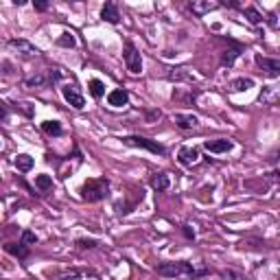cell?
I'll use <instances>...</instances> for the list:
<instances>
[{
  "instance_id": "obj_9",
  "label": "cell",
  "mask_w": 280,
  "mask_h": 280,
  "mask_svg": "<svg viewBox=\"0 0 280 280\" xmlns=\"http://www.w3.org/2000/svg\"><path fill=\"white\" fill-rule=\"evenodd\" d=\"M101 20L109 22V24H119V22H121L119 5H116V3H105V5H103L101 7Z\"/></svg>"
},
{
  "instance_id": "obj_19",
  "label": "cell",
  "mask_w": 280,
  "mask_h": 280,
  "mask_svg": "<svg viewBox=\"0 0 280 280\" xmlns=\"http://www.w3.org/2000/svg\"><path fill=\"white\" fill-rule=\"evenodd\" d=\"M42 131L48 136H62L64 134V127L60 121H44L42 123Z\"/></svg>"
},
{
  "instance_id": "obj_13",
  "label": "cell",
  "mask_w": 280,
  "mask_h": 280,
  "mask_svg": "<svg viewBox=\"0 0 280 280\" xmlns=\"http://www.w3.org/2000/svg\"><path fill=\"white\" fill-rule=\"evenodd\" d=\"M204 149L210 153H228L232 149V140H226V138L208 140V143H204Z\"/></svg>"
},
{
  "instance_id": "obj_25",
  "label": "cell",
  "mask_w": 280,
  "mask_h": 280,
  "mask_svg": "<svg viewBox=\"0 0 280 280\" xmlns=\"http://www.w3.org/2000/svg\"><path fill=\"white\" fill-rule=\"evenodd\" d=\"M57 44H60V46H64V48H75L77 40H75V35H72L70 31H64L60 38H57Z\"/></svg>"
},
{
  "instance_id": "obj_34",
  "label": "cell",
  "mask_w": 280,
  "mask_h": 280,
  "mask_svg": "<svg viewBox=\"0 0 280 280\" xmlns=\"http://www.w3.org/2000/svg\"><path fill=\"white\" fill-rule=\"evenodd\" d=\"M33 7H35V11H46L48 9V3H46V0H35Z\"/></svg>"
},
{
  "instance_id": "obj_10",
  "label": "cell",
  "mask_w": 280,
  "mask_h": 280,
  "mask_svg": "<svg viewBox=\"0 0 280 280\" xmlns=\"http://www.w3.org/2000/svg\"><path fill=\"white\" fill-rule=\"evenodd\" d=\"M190 7V11L195 13V16H206V13H210V11H215V9H219V3H210V0H193V3L188 5Z\"/></svg>"
},
{
  "instance_id": "obj_15",
  "label": "cell",
  "mask_w": 280,
  "mask_h": 280,
  "mask_svg": "<svg viewBox=\"0 0 280 280\" xmlns=\"http://www.w3.org/2000/svg\"><path fill=\"white\" fill-rule=\"evenodd\" d=\"M5 252L16 259H29V245L24 243H5Z\"/></svg>"
},
{
  "instance_id": "obj_1",
  "label": "cell",
  "mask_w": 280,
  "mask_h": 280,
  "mask_svg": "<svg viewBox=\"0 0 280 280\" xmlns=\"http://www.w3.org/2000/svg\"><path fill=\"white\" fill-rule=\"evenodd\" d=\"M156 271L160 276H166V278H182V280H193V278H200L206 276L208 269H195L190 263L186 261H178V263H162L156 267Z\"/></svg>"
},
{
  "instance_id": "obj_7",
  "label": "cell",
  "mask_w": 280,
  "mask_h": 280,
  "mask_svg": "<svg viewBox=\"0 0 280 280\" xmlns=\"http://www.w3.org/2000/svg\"><path fill=\"white\" fill-rule=\"evenodd\" d=\"M9 48H13V50H18L20 55H24V57H38L42 50L35 46V44H31L29 40H22V38H13V40H9Z\"/></svg>"
},
{
  "instance_id": "obj_3",
  "label": "cell",
  "mask_w": 280,
  "mask_h": 280,
  "mask_svg": "<svg viewBox=\"0 0 280 280\" xmlns=\"http://www.w3.org/2000/svg\"><path fill=\"white\" fill-rule=\"evenodd\" d=\"M123 60H125V66H127V70L131 72V75H140V72H143V57H140L138 48H136L129 40L125 42Z\"/></svg>"
},
{
  "instance_id": "obj_2",
  "label": "cell",
  "mask_w": 280,
  "mask_h": 280,
  "mask_svg": "<svg viewBox=\"0 0 280 280\" xmlns=\"http://www.w3.org/2000/svg\"><path fill=\"white\" fill-rule=\"evenodd\" d=\"M109 195V180L105 178H90L83 182V186H81V200L83 202H101L105 200Z\"/></svg>"
},
{
  "instance_id": "obj_18",
  "label": "cell",
  "mask_w": 280,
  "mask_h": 280,
  "mask_svg": "<svg viewBox=\"0 0 280 280\" xmlns=\"http://www.w3.org/2000/svg\"><path fill=\"white\" fill-rule=\"evenodd\" d=\"M249 88H254V81L249 77H239V79L230 81V90L232 92H243V90H249Z\"/></svg>"
},
{
  "instance_id": "obj_16",
  "label": "cell",
  "mask_w": 280,
  "mask_h": 280,
  "mask_svg": "<svg viewBox=\"0 0 280 280\" xmlns=\"http://www.w3.org/2000/svg\"><path fill=\"white\" fill-rule=\"evenodd\" d=\"M151 188L153 190H158V193H162V190H166L169 186H171V180H169V175L166 173H156V175H151Z\"/></svg>"
},
{
  "instance_id": "obj_33",
  "label": "cell",
  "mask_w": 280,
  "mask_h": 280,
  "mask_svg": "<svg viewBox=\"0 0 280 280\" xmlns=\"http://www.w3.org/2000/svg\"><path fill=\"white\" fill-rule=\"evenodd\" d=\"M60 79H62V70H57V68L50 70V75H48V81H50V83H57Z\"/></svg>"
},
{
  "instance_id": "obj_17",
  "label": "cell",
  "mask_w": 280,
  "mask_h": 280,
  "mask_svg": "<svg viewBox=\"0 0 280 280\" xmlns=\"http://www.w3.org/2000/svg\"><path fill=\"white\" fill-rule=\"evenodd\" d=\"M13 164H16L18 171L26 173V171H31L33 169V158L29 156V153H20V156H16V160H13Z\"/></svg>"
},
{
  "instance_id": "obj_29",
  "label": "cell",
  "mask_w": 280,
  "mask_h": 280,
  "mask_svg": "<svg viewBox=\"0 0 280 280\" xmlns=\"http://www.w3.org/2000/svg\"><path fill=\"white\" fill-rule=\"evenodd\" d=\"M20 243H24V245H35V243H38V237H35V232H31V230H24Z\"/></svg>"
},
{
  "instance_id": "obj_4",
  "label": "cell",
  "mask_w": 280,
  "mask_h": 280,
  "mask_svg": "<svg viewBox=\"0 0 280 280\" xmlns=\"http://www.w3.org/2000/svg\"><path fill=\"white\" fill-rule=\"evenodd\" d=\"M123 143L129 147H138V149H147V151L156 153V156H164L166 153V149L160 143H156V140H151V138H145V136H125Z\"/></svg>"
},
{
  "instance_id": "obj_5",
  "label": "cell",
  "mask_w": 280,
  "mask_h": 280,
  "mask_svg": "<svg viewBox=\"0 0 280 280\" xmlns=\"http://www.w3.org/2000/svg\"><path fill=\"white\" fill-rule=\"evenodd\" d=\"M62 94H64V99L68 105H72L75 109H83L86 107V99H83V94L79 92V88L75 83H66L62 88Z\"/></svg>"
},
{
  "instance_id": "obj_20",
  "label": "cell",
  "mask_w": 280,
  "mask_h": 280,
  "mask_svg": "<svg viewBox=\"0 0 280 280\" xmlns=\"http://www.w3.org/2000/svg\"><path fill=\"white\" fill-rule=\"evenodd\" d=\"M88 90H90L94 99H101L103 94H105V83H103L101 79H90L88 81Z\"/></svg>"
},
{
  "instance_id": "obj_35",
  "label": "cell",
  "mask_w": 280,
  "mask_h": 280,
  "mask_svg": "<svg viewBox=\"0 0 280 280\" xmlns=\"http://www.w3.org/2000/svg\"><path fill=\"white\" fill-rule=\"evenodd\" d=\"M7 114H9V109H7V105L0 101V119H7Z\"/></svg>"
},
{
  "instance_id": "obj_6",
  "label": "cell",
  "mask_w": 280,
  "mask_h": 280,
  "mask_svg": "<svg viewBox=\"0 0 280 280\" xmlns=\"http://www.w3.org/2000/svg\"><path fill=\"white\" fill-rule=\"evenodd\" d=\"M256 66L265 72L267 77L276 79L280 75V60H276V57H263V55H256Z\"/></svg>"
},
{
  "instance_id": "obj_23",
  "label": "cell",
  "mask_w": 280,
  "mask_h": 280,
  "mask_svg": "<svg viewBox=\"0 0 280 280\" xmlns=\"http://www.w3.org/2000/svg\"><path fill=\"white\" fill-rule=\"evenodd\" d=\"M46 77L44 75H40V72H35V75H31V77H26L24 79V86L26 88H42V86H46Z\"/></svg>"
},
{
  "instance_id": "obj_27",
  "label": "cell",
  "mask_w": 280,
  "mask_h": 280,
  "mask_svg": "<svg viewBox=\"0 0 280 280\" xmlns=\"http://www.w3.org/2000/svg\"><path fill=\"white\" fill-rule=\"evenodd\" d=\"M86 271H81V269H66L60 274V280H75V278H81Z\"/></svg>"
},
{
  "instance_id": "obj_32",
  "label": "cell",
  "mask_w": 280,
  "mask_h": 280,
  "mask_svg": "<svg viewBox=\"0 0 280 280\" xmlns=\"http://www.w3.org/2000/svg\"><path fill=\"white\" fill-rule=\"evenodd\" d=\"M182 234H184V237H186L188 241H193V239H195V230H193L190 226H182Z\"/></svg>"
},
{
  "instance_id": "obj_14",
  "label": "cell",
  "mask_w": 280,
  "mask_h": 280,
  "mask_svg": "<svg viewBox=\"0 0 280 280\" xmlns=\"http://www.w3.org/2000/svg\"><path fill=\"white\" fill-rule=\"evenodd\" d=\"M175 125H178L180 129H193L200 125V119H197L195 114H175Z\"/></svg>"
},
{
  "instance_id": "obj_28",
  "label": "cell",
  "mask_w": 280,
  "mask_h": 280,
  "mask_svg": "<svg viewBox=\"0 0 280 280\" xmlns=\"http://www.w3.org/2000/svg\"><path fill=\"white\" fill-rule=\"evenodd\" d=\"M75 245L79 249H94V247H99V241H94V239H79Z\"/></svg>"
},
{
  "instance_id": "obj_12",
  "label": "cell",
  "mask_w": 280,
  "mask_h": 280,
  "mask_svg": "<svg viewBox=\"0 0 280 280\" xmlns=\"http://www.w3.org/2000/svg\"><path fill=\"white\" fill-rule=\"evenodd\" d=\"M107 103L112 107H123L129 103V92L125 90V88H116V90H112L107 94Z\"/></svg>"
},
{
  "instance_id": "obj_30",
  "label": "cell",
  "mask_w": 280,
  "mask_h": 280,
  "mask_svg": "<svg viewBox=\"0 0 280 280\" xmlns=\"http://www.w3.org/2000/svg\"><path fill=\"white\" fill-rule=\"evenodd\" d=\"M221 278L223 280H245V276L239 274V271H234V269H223L221 271Z\"/></svg>"
},
{
  "instance_id": "obj_31",
  "label": "cell",
  "mask_w": 280,
  "mask_h": 280,
  "mask_svg": "<svg viewBox=\"0 0 280 280\" xmlns=\"http://www.w3.org/2000/svg\"><path fill=\"white\" fill-rule=\"evenodd\" d=\"M145 116H147V123H153V121H158V119H160L162 112H160V109H149V112H147Z\"/></svg>"
},
{
  "instance_id": "obj_11",
  "label": "cell",
  "mask_w": 280,
  "mask_h": 280,
  "mask_svg": "<svg viewBox=\"0 0 280 280\" xmlns=\"http://www.w3.org/2000/svg\"><path fill=\"white\" fill-rule=\"evenodd\" d=\"M241 53H243V46H241V44H234L232 42V46L226 48L223 53H221V66H223V68H230V66L239 60Z\"/></svg>"
},
{
  "instance_id": "obj_8",
  "label": "cell",
  "mask_w": 280,
  "mask_h": 280,
  "mask_svg": "<svg viewBox=\"0 0 280 280\" xmlns=\"http://www.w3.org/2000/svg\"><path fill=\"white\" fill-rule=\"evenodd\" d=\"M200 149L197 147H182V149L178 151V162L180 164H184V166H193V164H197L200 162Z\"/></svg>"
},
{
  "instance_id": "obj_21",
  "label": "cell",
  "mask_w": 280,
  "mask_h": 280,
  "mask_svg": "<svg viewBox=\"0 0 280 280\" xmlns=\"http://www.w3.org/2000/svg\"><path fill=\"white\" fill-rule=\"evenodd\" d=\"M169 79H175V81H193V72L188 68H173V72H169Z\"/></svg>"
},
{
  "instance_id": "obj_24",
  "label": "cell",
  "mask_w": 280,
  "mask_h": 280,
  "mask_svg": "<svg viewBox=\"0 0 280 280\" xmlns=\"http://www.w3.org/2000/svg\"><path fill=\"white\" fill-rule=\"evenodd\" d=\"M276 99H278V90H276V88H271V86L263 88V94H261V101H263V103H269V105H274Z\"/></svg>"
},
{
  "instance_id": "obj_26",
  "label": "cell",
  "mask_w": 280,
  "mask_h": 280,
  "mask_svg": "<svg viewBox=\"0 0 280 280\" xmlns=\"http://www.w3.org/2000/svg\"><path fill=\"white\" fill-rule=\"evenodd\" d=\"M243 13H245V18H247L249 22H252V24H261V22L265 20V18L261 16V13L254 9V7H245V9H243Z\"/></svg>"
},
{
  "instance_id": "obj_22",
  "label": "cell",
  "mask_w": 280,
  "mask_h": 280,
  "mask_svg": "<svg viewBox=\"0 0 280 280\" xmlns=\"http://www.w3.org/2000/svg\"><path fill=\"white\" fill-rule=\"evenodd\" d=\"M35 186H38L42 193H46V190L53 188V178H50V175H46V173H42V175H38V178H35Z\"/></svg>"
}]
</instances>
